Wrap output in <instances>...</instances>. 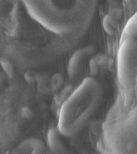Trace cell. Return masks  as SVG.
Listing matches in <instances>:
<instances>
[{"mask_svg": "<svg viewBox=\"0 0 137 154\" xmlns=\"http://www.w3.org/2000/svg\"><path fill=\"white\" fill-rule=\"evenodd\" d=\"M116 20L110 13L106 15L103 18V27L108 34L112 35L115 33L117 28Z\"/></svg>", "mask_w": 137, "mask_h": 154, "instance_id": "6da1fadb", "label": "cell"}, {"mask_svg": "<svg viewBox=\"0 0 137 154\" xmlns=\"http://www.w3.org/2000/svg\"><path fill=\"white\" fill-rule=\"evenodd\" d=\"M98 61L96 57L91 59L90 62V70L91 74L95 75L97 74L98 69Z\"/></svg>", "mask_w": 137, "mask_h": 154, "instance_id": "7a4b0ae2", "label": "cell"}, {"mask_svg": "<svg viewBox=\"0 0 137 154\" xmlns=\"http://www.w3.org/2000/svg\"><path fill=\"white\" fill-rule=\"evenodd\" d=\"M123 12L121 9H114L110 13L115 19H120L122 17Z\"/></svg>", "mask_w": 137, "mask_h": 154, "instance_id": "3957f363", "label": "cell"}, {"mask_svg": "<svg viewBox=\"0 0 137 154\" xmlns=\"http://www.w3.org/2000/svg\"><path fill=\"white\" fill-rule=\"evenodd\" d=\"M136 85H137V75L136 76Z\"/></svg>", "mask_w": 137, "mask_h": 154, "instance_id": "277c9868", "label": "cell"}, {"mask_svg": "<svg viewBox=\"0 0 137 154\" xmlns=\"http://www.w3.org/2000/svg\"><path fill=\"white\" fill-rule=\"evenodd\" d=\"M125 1H128V0H125Z\"/></svg>", "mask_w": 137, "mask_h": 154, "instance_id": "5b68a950", "label": "cell"}]
</instances>
